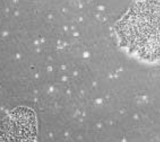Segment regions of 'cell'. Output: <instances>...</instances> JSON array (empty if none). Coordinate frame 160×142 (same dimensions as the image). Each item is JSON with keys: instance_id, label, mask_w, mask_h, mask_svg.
<instances>
[{"instance_id": "obj_2", "label": "cell", "mask_w": 160, "mask_h": 142, "mask_svg": "<svg viewBox=\"0 0 160 142\" xmlns=\"http://www.w3.org/2000/svg\"><path fill=\"white\" fill-rule=\"evenodd\" d=\"M8 118L14 125L16 132L7 124L6 138L12 137V140L6 142H34L35 127L34 118L31 112L15 111Z\"/></svg>"}, {"instance_id": "obj_1", "label": "cell", "mask_w": 160, "mask_h": 142, "mask_svg": "<svg viewBox=\"0 0 160 142\" xmlns=\"http://www.w3.org/2000/svg\"><path fill=\"white\" fill-rule=\"evenodd\" d=\"M118 34L131 51L148 60L160 59V2L134 6L118 25Z\"/></svg>"}]
</instances>
